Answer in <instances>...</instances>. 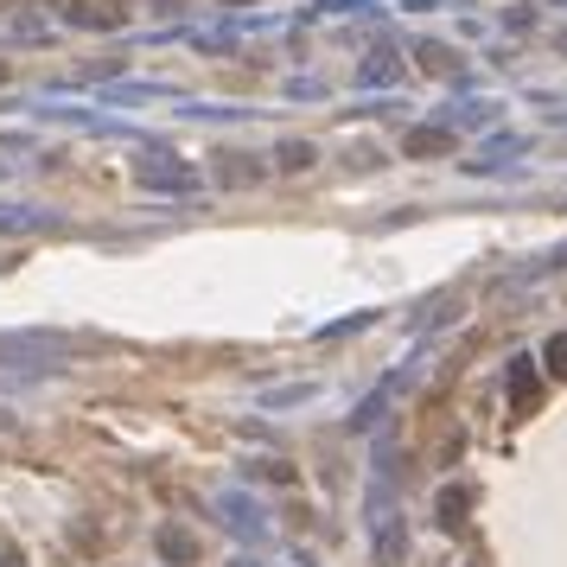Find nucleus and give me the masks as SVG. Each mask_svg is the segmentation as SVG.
Masks as SVG:
<instances>
[{
  "label": "nucleus",
  "instance_id": "obj_1",
  "mask_svg": "<svg viewBox=\"0 0 567 567\" xmlns=\"http://www.w3.org/2000/svg\"><path fill=\"white\" fill-rule=\"evenodd\" d=\"M465 510H472V492H465V485H447V492H440V530H459Z\"/></svg>",
  "mask_w": 567,
  "mask_h": 567
},
{
  "label": "nucleus",
  "instance_id": "obj_2",
  "mask_svg": "<svg viewBox=\"0 0 567 567\" xmlns=\"http://www.w3.org/2000/svg\"><path fill=\"white\" fill-rule=\"evenodd\" d=\"M409 153H415V160H427V153H453V134H440V128H415V134H409Z\"/></svg>",
  "mask_w": 567,
  "mask_h": 567
},
{
  "label": "nucleus",
  "instance_id": "obj_3",
  "mask_svg": "<svg viewBox=\"0 0 567 567\" xmlns=\"http://www.w3.org/2000/svg\"><path fill=\"white\" fill-rule=\"evenodd\" d=\"M160 555H166V562H191V555H198V542H191L186 530H160Z\"/></svg>",
  "mask_w": 567,
  "mask_h": 567
},
{
  "label": "nucleus",
  "instance_id": "obj_4",
  "mask_svg": "<svg viewBox=\"0 0 567 567\" xmlns=\"http://www.w3.org/2000/svg\"><path fill=\"white\" fill-rule=\"evenodd\" d=\"M510 402H517V409H530V402H535V377H530V357H523V364H517V370H510Z\"/></svg>",
  "mask_w": 567,
  "mask_h": 567
},
{
  "label": "nucleus",
  "instance_id": "obj_5",
  "mask_svg": "<svg viewBox=\"0 0 567 567\" xmlns=\"http://www.w3.org/2000/svg\"><path fill=\"white\" fill-rule=\"evenodd\" d=\"M217 179H229V186H249V179H256V166H249L243 153H224V160H217Z\"/></svg>",
  "mask_w": 567,
  "mask_h": 567
},
{
  "label": "nucleus",
  "instance_id": "obj_6",
  "mask_svg": "<svg viewBox=\"0 0 567 567\" xmlns=\"http://www.w3.org/2000/svg\"><path fill=\"white\" fill-rule=\"evenodd\" d=\"M542 364H548L555 377H567V332H562V339H548V351H542Z\"/></svg>",
  "mask_w": 567,
  "mask_h": 567
},
{
  "label": "nucleus",
  "instance_id": "obj_7",
  "mask_svg": "<svg viewBox=\"0 0 567 567\" xmlns=\"http://www.w3.org/2000/svg\"><path fill=\"white\" fill-rule=\"evenodd\" d=\"M382 562H389V567L402 562V530H395V523H389V530H382Z\"/></svg>",
  "mask_w": 567,
  "mask_h": 567
},
{
  "label": "nucleus",
  "instance_id": "obj_8",
  "mask_svg": "<svg viewBox=\"0 0 567 567\" xmlns=\"http://www.w3.org/2000/svg\"><path fill=\"white\" fill-rule=\"evenodd\" d=\"M0 567H26V562H13V555H0Z\"/></svg>",
  "mask_w": 567,
  "mask_h": 567
},
{
  "label": "nucleus",
  "instance_id": "obj_9",
  "mask_svg": "<svg viewBox=\"0 0 567 567\" xmlns=\"http://www.w3.org/2000/svg\"><path fill=\"white\" fill-rule=\"evenodd\" d=\"M153 7H186V0H153Z\"/></svg>",
  "mask_w": 567,
  "mask_h": 567
}]
</instances>
